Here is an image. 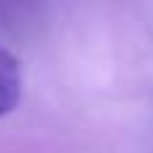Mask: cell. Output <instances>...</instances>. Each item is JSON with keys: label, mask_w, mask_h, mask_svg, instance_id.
Here are the masks:
<instances>
[{"label": "cell", "mask_w": 153, "mask_h": 153, "mask_svg": "<svg viewBox=\"0 0 153 153\" xmlns=\"http://www.w3.org/2000/svg\"><path fill=\"white\" fill-rule=\"evenodd\" d=\"M22 100V67L19 59L0 46V116L16 110Z\"/></svg>", "instance_id": "1"}]
</instances>
